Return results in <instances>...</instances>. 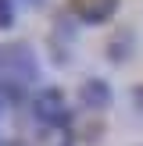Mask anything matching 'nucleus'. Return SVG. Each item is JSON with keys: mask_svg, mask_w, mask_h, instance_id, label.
Segmentation results:
<instances>
[{"mask_svg": "<svg viewBox=\"0 0 143 146\" xmlns=\"http://www.w3.org/2000/svg\"><path fill=\"white\" fill-rule=\"evenodd\" d=\"M79 100H82V107H90V111H104V107L111 104V86H107L104 78H86L82 89H79Z\"/></svg>", "mask_w": 143, "mask_h": 146, "instance_id": "nucleus-4", "label": "nucleus"}, {"mask_svg": "<svg viewBox=\"0 0 143 146\" xmlns=\"http://www.w3.org/2000/svg\"><path fill=\"white\" fill-rule=\"evenodd\" d=\"M29 104H32V118L43 128H72V107H68V100H64V93L57 86L36 89V96Z\"/></svg>", "mask_w": 143, "mask_h": 146, "instance_id": "nucleus-2", "label": "nucleus"}, {"mask_svg": "<svg viewBox=\"0 0 143 146\" xmlns=\"http://www.w3.org/2000/svg\"><path fill=\"white\" fill-rule=\"evenodd\" d=\"M0 146H4V143H0Z\"/></svg>", "mask_w": 143, "mask_h": 146, "instance_id": "nucleus-9", "label": "nucleus"}, {"mask_svg": "<svg viewBox=\"0 0 143 146\" xmlns=\"http://www.w3.org/2000/svg\"><path fill=\"white\" fill-rule=\"evenodd\" d=\"M14 21V4L11 0H0V29H7Z\"/></svg>", "mask_w": 143, "mask_h": 146, "instance_id": "nucleus-6", "label": "nucleus"}, {"mask_svg": "<svg viewBox=\"0 0 143 146\" xmlns=\"http://www.w3.org/2000/svg\"><path fill=\"white\" fill-rule=\"evenodd\" d=\"M39 82V61L29 43L0 46V93L7 104H25Z\"/></svg>", "mask_w": 143, "mask_h": 146, "instance_id": "nucleus-1", "label": "nucleus"}, {"mask_svg": "<svg viewBox=\"0 0 143 146\" xmlns=\"http://www.w3.org/2000/svg\"><path fill=\"white\" fill-rule=\"evenodd\" d=\"M68 7L82 25H104V21L114 18L118 0H68Z\"/></svg>", "mask_w": 143, "mask_h": 146, "instance_id": "nucleus-3", "label": "nucleus"}, {"mask_svg": "<svg viewBox=\"0 0 143 146\" xmlns=\"http://www.w3.org/2000/svg\"><path fill=\"white\" fill-rule=\"evenodd\" d=\"M132 107L143 114V86H136V89H132Z\"/></svg>", "mask_w": 143, "mask_h": 146, "instance_id": "nucleus-7", "label": "nucleus"}, {"mask_svg": "<svg viewBox=\"0 0 143 146\" xmlns=\"http://www.w3.org/2000/svg\"><path fill=\"white\" fill-rule=\"evenodd\" d=\"M4 107H7V100H4V93H0V114H4Z\"/></svg>", "mask_w": 143, "mask_h": 146, "instance_id": "nucleus-8", "label": "nucleus"}, {"mask_svg": "<svg viewBox=\"0 0 143 146\" xmlns=\"http://www.w3.org/2000/svg\"><path fill=\"white\" fill-rule=\"evenodd\" d=\"M132 46H136L132 32H129V29H122V32L111 39V61H114V64H125V57H129V50H132Z\"/></svg>", "mask_w": 143, "mask_h": 146, "instance_id": "nucleus-5", "label": "nucleus"}]
</instances>
